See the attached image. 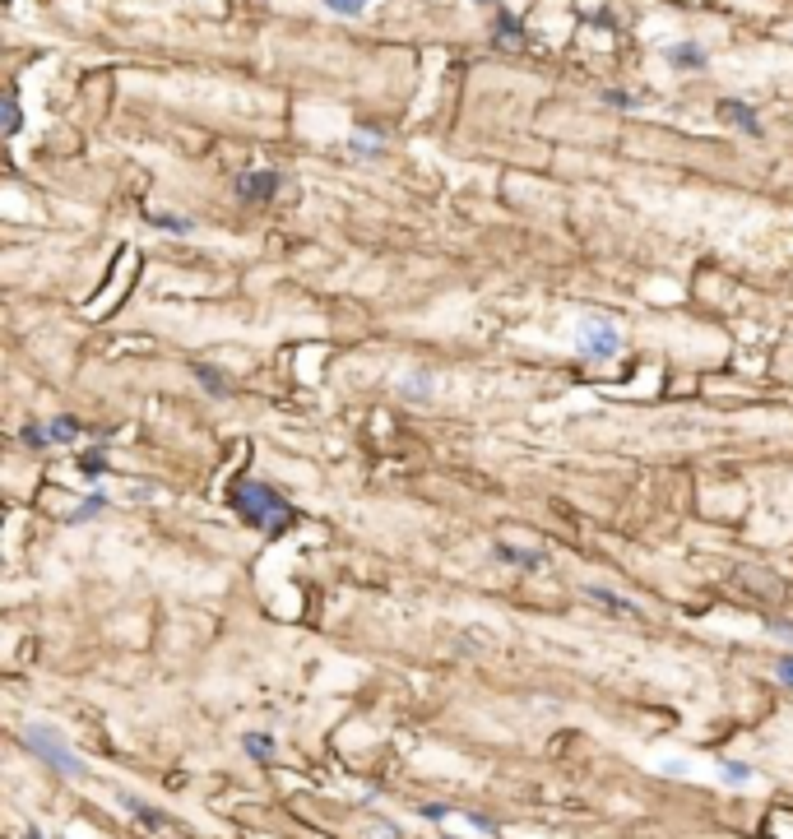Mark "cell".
<instances>
[{
	"instance_id": "4316f807",
	"label": "cell",
	"mask_w": 793,
	"mask_h": 839,
	"mask_svg": "<svg viewBox=\"0 0 793 839\" xmlns=\"http://www.w3.org/2000/svg\"><path fill=\"white\" fill-rule=\"evenodd\" d=\"M478 5H497V0H478Z\"/></svg>"
},
{
	"instance_id": "2e32d148",
	"label": "cell",
	"mask_w": 793,
	"mask_h": 839,
	"mask_svg": "<svg viewBox=\"0 0 793 839\" xmlns=\"http://www.w3.org/2000/svg\"><path fill=\"white\" fill-rule=\"evenodd\" d=\"M75 468H79V474H84V478H103L107 474V455H103V450H84V455H75Z\"/></svg>"
},
{
	"instance_id": "d4e9b609",
	"label": "cell",
	"mask_w": 793,
	"mask_h": 839,
	"mask_svg": "<svg viewBox=\"0 0 793 839\" xmlns=\"http://www.w3.org/2000/svg\"><path fill=\"white\" fill-rule=\"evenodd\" d=\"M422 816H427V821H445V816H455V812H451V807H441V803H427Z\"/></svg>"
},
{
	"instance_id": "484cf974",
	"label": "cell",
	"mask_w": 793,
	"mask_h": 839,
	"mask_svg": "<svg viewBox=\"0 0 793 839\" xmlns=\"http://www.w3.org/2000/svg\"><path fill=\"white\" fill-rule=\"evenodd\" d=\"M28 839H51V835H47L43 826H28Z\"/></svg>"
},
{
	"instance_id": "ac0fdd59",
	"label": "cell",
	"mask_w": 793,
	"mask_h": 839,
	"mask_svg": "<svg viewBox=\"0 0 793 839\" xmlns=\"http://www.w3.org/2000/svg\"><path fill=\"white\" fill-rule=\"evenodd\" d=\"M19 441H24L28 450H51V432H47V422H28V427H19Z\"/></svg>"
},
{
	"instance_id": "277c9868",
	"label": "cell",
	"mask_w": 793,
	"mask_h": 839,
	"mask_svg": "<svg viewBox=\"0 0 793 839\" xmlns=\"http://www.w3.org/2000/svg\"><path fill=\"white\" fill-rule=\"evenodd\" d=\"M283 186H288V176L274 172V168H251L237 176V195L241 200H274Z\"/></svg>"
},
{
	"instance_id": "4fadbf2b",
	"label": "cell",
	"mask_w": 793,
	"mask_h": 839,
	"mask_svg": "<svg viewBox=\"0 0 793 839\" xmlns=\"http://www.w3.org/2000/svg\"><path fill=\"white\" fill-rule=\"evenodd\" d=\"M241 747H247V756H255V761H274V751H279V742L270 733H241Z\"/></svg>"
},
{
	"instance_id": "ba28073f",
	"label": "cell",
	"mask_w": 793,
	"mask_h": 839,
	"mask_svg": "<svg viewBox=\"0 0 793 839\" xmlns=\"http://www.w3.org/2000/svg\"><path fill=\"white\" fill-rule=\"evenodd\" d=\"M585 599H589V603H603L608 612H617V617H640V608H636L632 599H622V593L603 589V584H585Z\"/></svg>"
},
{
	"instance_id": "30bf717a",
	"label": "cell",
	"mask_w": 793,
	"mask_h": 839,
	"mask_svg": "<svg viewBox=\"0 0 793 839\" xmlns=\"http://www.w3.org/2000/svg\"><path fill=\"white\" fill-rule=\"evenodd\" d=\"M715 770H719V780H724L728 788H747L751 780H757V770H751L747 761H728V756H719Z\"/></svg>"
},
{
	"instance_id": "5bb4252c",
	"label": "cell",
	"mask_w": 793,
	"mask_h": 839,
	"mask_svg": "<svg viewBox=\"0 0 793 839\" xmlns=\"http://www.w3.org/2000/svg\"><path fill=\"white\" fill-rule=\"evenodd\" d=\"M385 139H390V135H385L381 126H362V130L349 139V149H353V153H376V149L385 145Z\"/></svg>"
},
{
	"instance_id": "8992f818",
	"label": "cell",
	"mask_w": 793,
	"mask_h": 839,
	"mask_svg": "<svg viewBox=\"0 0 793 839\" xmlns=\"http://www.w3.org/2000/svg\"><path fill=\"white\" fill-rule=\"evenodd\" d=\"M719 121H728L734 130H742V135H751V139L761 135L757 107H751V102H742V98H724V102H719Z\"/></svg>"
},
{
	"instance_id": "5b68a950",
	"label": "cell",
	"mask_w": 793,
	"mask_h": 839,
	"mask_svg": "<svg viewBox=\"0 0 793 839\" xmlns=\"http://www.w3.org/2000/svg\"><path fill=\"white\" fill-rule=\"evenodd\" d=\"M116 803L126 807V812L135 816V821L145 826V830H168V826H172V816H168V812H162V807H149L145 797H135L130 788H116Z\"/></svg>"
},
{
	"instance_id": "e0dca14e",
	"label": "cell",
	"mask_w": 793,
	"mask_h": 839,
	"mask_svg": "<svg viewBox=\"0 0 793 839\" xmlns=\"http://www.w3.org/2000/svg\"><path fill=\"white\" fill-rule=\"evenodd\" d=\"M492 37H497V43H520V37H524V24H520L515 14L497 10V28H492Z\"/></svg>"
},
{
	"instance_id": "6da1fadb",
	"label": "cell",
	"mask_w": 793,
	"mask_h": 839,
	"mask_svg": "<svg viewBox=\"0 0 793 839\" xmlns=\"http://www.w3.org/2000/svg\"><path fill=\"white\" fill-rule=\"evenodd\" d=\"M232 510L241 520H247L251 529H260V534H279V529H288L293 524V506L283 501L279 492L270 482H255V478H247V482H237L232 487Z\"/></svg>"
},
{
	"instance_id": "7c38bea8",
	"label": "cell",
	"mask_w": 793,
	"mask_h": 839,
	"mask_svg": "<svg viewBox=\"0 0 793 839\" xmlns=\"http://www.w3.org/2000/svg\"><path fill=\"white\" fill-rule=\"evenodd\" d=\"M145 223H153V228H162V232H195V218H181V214H158V209H145Z\"/></svg>"
},
{
	"instance_id": "d6986e66",
	"label": "cell",
	"mask_w": 793,
	"mask_h": 839,
	"mask_svg": "<svg viewBox=\"0 0 793 839\" xmlns=\"http://www.w3.org/2000/svg\"><path fill=\"white\" fill-rule=\"evenodd\" d=\"M497 557L511 561V566H543V552H520L511 543H497Z\"/></svg>"
},
{
	"instance_id": "ffe728a7",
	"label": "cell",
	"mask_w": 793,
	"mask_h": 839,
	"mask_svg": "<svg viewBox=\"0 0 793 839\" xmlns=\"http://www.w3.org/2000/svg\"><path fill=\"white\" fill-rule=\"evenodd\" d=\"M24 130V112H19V93H5V135Z\"/></svg>"
},
{
	"instance_id": "52a82bcc",
	"label": "cell",
	"mask_w": 793,
	"mask_h": 839,
	"mask_svg": "<svg viewBox=\"0 0 793 839\" xmlns=\"http://www.w3.org/2000/svg\"><path fill=\"white\" fill-rule=\"evenodd\" d=\"M663 60H668L673 70H687V74L710 66V56H705V47H701V43H673V47H663Z\"/></svg>"
},
{
	"instance_id": "cb8c5ba5",
	"label": "cell",
	"mask_w": 793,
	"mask_h": 839,
	"mask_svg": "<svg viewBox=\"0 0 793 839\" xmlns=\"http://www.w3.org/2000/svg\"><path fill=\"white\" fill-rule=\"evenodd\" d=\"M655 770H659V774H673V780H687V774H691V765H687V761H659Z\"/></svg>"
},
{
	"instance_id": "44dd1931",
	"label": "cell",
	"mask_w": 793,
	"mask_h": 839,
	"mask_svg": "<svg viewBox=\"0 0 793 839\" xmlns=\"http://www.w3.org/2000/svg\"><path fill=\"white\" fill-rule=\"evenodd\" d=\"M325 10H334V14H362L367 10V0H320Z\"/></svg>"
},
{
	"instance_id": "7a4b0ae2",
	"label": "cell",
	"mask_w": 793,
	"mask_h": 839,
	"mask_svg": "<svg viewBox=\"0 0 793 839\" xmlns=\"http://www.w3.org/2000/svg\"><path fill=\"white\" fill-rule=\"evenodd\" d=\"M19 738H24V747L37 756V761H43L47 770H56V774H66V780H93V765L84 761V756H79L66 738H60V733L51 728V724H28L24 733H19Z\"/></svg>"
},
{
	"instance_id": "8fae6325",
	"label": "cell",
	"mask_w": 793,
	"mask_h": 839,
	"mask_svg": "<svg viewBox=\"0 0 793 839\" xmlns=\"http://www.w3.org/2000/svg\"><path fill=\"white\" fill-rule=\"evenodd\" d=\"M47 432H51V445H75V441H84V422L79 418H51Z\"/></svg>"
},
{
	"instance_id": "9c48e42d",
	"label": "cell",
	"mask_w": 793,
	"mask_h": 839,
	"mask_svg": "<svg viewBox=\"0 0 793 839\" xmlns=\"http://www.w3.org/2000/svg\"><path fill=\"white\" fill-rule=\"evenodd\" d=\"M191 372H195V380H200V385H205V395H209V399H232V385H228V376H223L218 366H209V362H195Z\"/></svg>"
},
{
	"instance_id": "7402d4cb",
	"label": "cell",
	"mask_w": 793,
	"mask_h": 839,
	"mask_svg": "<svg viewBox=\"0 0 793 839\" xmlns=\"http://www.w3.org/2000/svg\"><path fill=\"white\" fill-rule=\"evenodd\" d=\"M603 102H608V107H626V112L640 107V98H632V93H617V89H608V93H603Z\"/></svg>"
},
{
	"instance_id": "603a6c76",
	"label": "cell",
	"mask_w": 793,
	"mask_h": 839,
	"mask_svg": "<svg viewBox=\"0 0 793 839\" xmlns=\"http://www.w3.org/2000/svg\"><path fill=\"white\" fill-rule=\"evenodd\" d=\"M775 678L793 691V654H780V663H775Z\"/></svg>"
},
{
	"instance_id": "3957f363",
	"label": "cell",
	"mask_w": 793,
	"mask_h": 839,
	"mask_svg": "<svg viewBox=\"0 0 793 839\" xmlns=\"http://www.w3.org/2000/svg\"><path fill=\"white\" fill-rule=\"evenodd\" d=\"M576 353L589 362H613L622 353V330L608 316H580L576 320Z\"/></svg>"
},
{
	"instance_id": "9a60e30c",
	"label": "cell",
	"mask_w": 793,
	"mask_h": 839,
	"mask_svg": "<svg viewBox=\"0 0 793 839\" xmlns=\"http://www.w3.org/2000/svg\"><path fill=\"white\" fill-rule=\"evenodd\" d=\"M103 510H107V497H103V492H89L66 520H70V524H84V520H93V515H103Z\"/></svg>"
}]
</instances>
